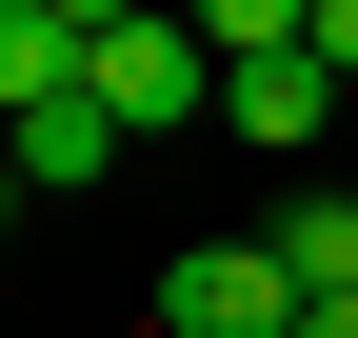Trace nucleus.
Wrapping results in <instances>:
<instances>
[{
    "instance_id": "1",
    "label": "nucleus",
    "mask_w": 358,
    "mask_h": 338,
    "mask_svg": "<svg viewBox=\"0 0 358 338\" xmlns=\"http://www.w3.org/2000/svg\"><path fill=\"white\" fill-rule=\"evenodd\" d=\"M80 100H100L120 140H179V119H219V40L179 20V0H159V20H140V0H100V40H80Z\"/></svg>"
},
{
    "instance_id": "2",
    "label": "nucleus",
    "mask_w": 358,
    "mask_h": 338,
    "mask_svg": "<svg viewBox=\"0 0 358 338\" xmlns=\"http://www.w3.org/2000/svg\"><path fill=\"white\" fill-rule=\"evenodd\" d=\"M140 338H299V279H279V239H179Z\"/></svg>"
},
{
    "instance_id": "3",
    "label": "nucleus",
    "mask_w": 358,
    "mask_h": 338,
    "mask_svg": "<svg viewBox=\"0 0 358 338\" xmlns=\"http://www.w3.org/2000/svg\"><path fill=\"white\" fill-rule=\"evenodd\" d=\"M80 40H100V0H0V140L40 100H80Z\"/></svg>"
},
{
    "instance_id": "4",
    "label": "nucleus",
    "mask_w": 358,
    "mask_h": 338,
    "mask_svg": "<svg viewBox=\"0 0 358 338\" xmlns=\"http://www.w3.org/2000/svg\"><path fill=\"white\" fill-rule=\"evenodd\" d=\"M219 119H239V140H319V119H338V80H319V20H299V60H239V80H219Z\"/></svg>"
},
{
    "instance_id": "5",
    "label": "nucleus",
    "mask_w": 358,
    "mask_h": 338,
    "mask_svg": "<svg viewBox=\"0 0 358 338\" xmlns=\"http://www.w3.org/2000/svg\"><path fill=\"white\" fill-rule=\"evenodd\" d=\"M120 159H140V140H120L100 100H40V119H20V179H40V199H80V179H120Z\"/></svg>"
},
{
    "instance_id": "6",
    "label": "nucleus",
    "mask_w": 358,
    "mask_h": 338,
    "mask_svg": "<svg viewBox=\"0 0 358 338\" xmlns=\"http://www.w3.org/2000/svg\"><path fill=\"white\" fill-rule=\"evenodd\" d=\"M259 239H279V279H299V299H358V199H279Z\"/></svg>"
},
{
    "instance_id": "7",
    "label": "nucleus",
    "mask_w": 358,
    "mask_h": 338,
    "mask_svg": "<svg viewBox=\"0 0 358 338\" xmlns=\"http://www.w3.org/2000/svg\"><path fill=\"white\" fill-rule=\"evenodd\" d=\"M319 80H358V0H319Z\"/></svg>"
},
{
    "instance_id": "8",
    "label": "nucleus",
    "mask_w": 358,
    "mask_h": 338,
    "mask_svg": "<svg viewBox=\"0 0 358 338\" xmlns=\"http://www.w3.org/2000/svg\"><path fill=\"white\" fill-rule=\"evenodd\" d=\"M299 338H358V299H299Z\"/></svg>"
},
{
    "instance_id": "9",
    "label": "nucleus",
    "mask_w": 358,
    "mask_h": 338,
    "mask_svg": "<svg viewBox=\"0 0 358 338\" xmlns=\"http://www.w3.org/2000/svg\"><path fill=\"white\" fill-rule=\"evenodd\" d=\"M20 199H40V179H20V140H0V219H20Z\"/></svg>"
}]
</instances>
